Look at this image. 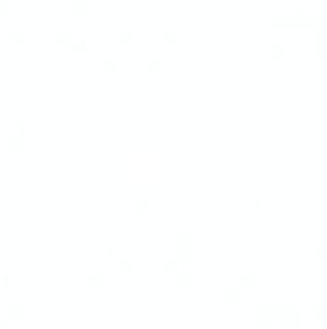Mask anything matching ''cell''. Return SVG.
Wrapping results in <instances>:
<instances>
[{
  "label": "cell",
  "instance_id": "cell-1",
  "mask_svg": "<svg viewBox=\"0 0 327 329\" xmlns=\"http://www.w3.org/2000/svg\"><path fill=\"white\" fill-rule=\"evenodd\" d=\"M191 258H193V241L191 239L179 241V245H177V260L189 262Z\"/></svg>",
  "mask_w": 327,
  "mask_h": 329
},
{
  "label": "cell",
  "instance_id": "cell-2",
  "mask_svg": "<svg viewBox=\"0 0 327 329\" xmlns=\"http://www.w3.org/2000/svg\"><path fill=\"white\" fill-rule=\"evenodd\" d=\"M175 287H177L179 291H191V289L195 287L193 275L187 273V271H179V273L175 275Z\"/></svg>",
  "mask_w": 327,
  "mask_h": 329
},
{
  "label": "cell",
  "instance_id": "cell-3",
  "mask_svg": "<svg viewBox=\"0 0 327 329\" xmlns=\"http://www.w3.org/2000/svg\"><path fill=\"white\" fill-rule=\"evenodd\" d=\"M239 300H241V296H239V291H235V289H225L224 293H222V304L224 306H239Z\"/></svg>",
  "mask_w": 327,
  "mask_h": 329
},
{
  "label": "cell",
  "instance_id": "cell-4",
  "mask_svg": "<svg viewBox=\"0 0 327 329\" xmlns=\"http://www.w3.org/2000/svg\"><path fill=\"white\" fill-rule=\"evenodd\" d=\"M237 285L243 291H254V275H250V273H239L237 275Z\"/></svg>",
  "mask_w": 327,
  "mask_h": 329
},
{
  "label": "cell",
  "instance_id": "cell-5",
  "mask_svg": "<svg viewBox=\"0 0 327 329\" xmlns=\"http://www.w3.org/2000/svg\"><path fill=\"white\" fill-rule=\"evenodd\" d=\"M164 267V275H177L179 273V262L175 260V258H167V260H164L162 264Z\"/></svg>",
  "mask_w": 327,
  "mask_h": 329
},
{
  "label": "cell",
  "instance_id": "cell-6",
  "mask_svg": "<svg viewBox=\"0 0 327 329\" xmlns=\"http://www.w3.org/2000/svg\"><path fill=\"white\" fill-rule=\"evenodd\" d=\"M312 254L316 260H327V245L326 243H318L312 247Z\"/></svg>",
  "mask_w": 327,
  "mask_h": 329
},
{
  "label": "cell",
  "instance_id": "cell-7",
  "mask_svg": "<svg viewBox=\"0 0 327 329\" xmlns=\"http://www.w3.org/2000/svg\"><path fill=\"white\" fill-rule=\"evenodd\" d=\"M312 316L316 322H327V304H318L312 310Z\"/></svg>",
  "mask_w": 327,
  "mask_h": 329
},
{
  "label": "cell",
  "instance_id": "cell-8",
  "mask_svg": "<svg viewBox=\"0 0 327 329\" xmlns=\"http://www.w3.org/2000/svg\"><path fill=\"white\" fill-rule=\"evenodd\" d=\"M118 267H120L122 273H133V262L131 260H122Z\"/></svg>",
  "mask_w": 327,
  "mask_h": 329
},
{
  "label": "cell",
  "instance_id": "cell-9",
  "mask_svg": "<svg viewBox=\"0 0 327 329\" xmlns=\"http://www.w3.org/2000/svg\"><path fill=\"white\" fill-rule=\"evenodd\" d=\"M191 229H187V231H177V237H179V241H187V239H191Z\"/></svg>",
  "mask_w": 327,
  "mask_h": 329
},
{
  "label": "cell",
  "instance_id": "cell-10",
  "mask_svg": "<svg viewBox=\"0 0 327 329\" xmlns=\"http://www.w3.org/2000/svg\"><path fill=\"white\" fill-rule=\"evenodd\" d=\"M133 302H135V304H139V291H135V293H133Z\"/></svg>",
  "mask_w": 327,
  "mask_h": 329
}]
</instances>
